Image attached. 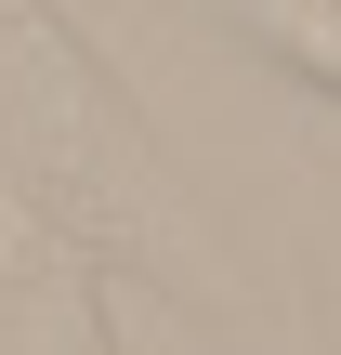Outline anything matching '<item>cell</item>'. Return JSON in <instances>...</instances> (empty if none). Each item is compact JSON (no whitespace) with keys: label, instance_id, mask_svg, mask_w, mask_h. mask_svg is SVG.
I'll list each match as a JSON object with an SVG mask.
<instances>
[{"label":"cell","instance_id":"7a4b0ae2","mask_svg":"<svg viewBox=\"0 0 341 355\" xmlns=\"http://www.w3.org/2000/svg\"><path fill=\"white\" fill-rule=\"evenodd\" d=\"M237 40H263L289 79H315V92H341V0H210Z\"/></svg>","mask_w":341,"mask_h":355},{"label":"cell","instance_id":"6da1fadb","mask_svg":"<svg viewBox=\"0 0 341 355\" xmlns=\"http://www.w3.org/2000/svg\"><path fill=\"white\" fill-rule=\"evenodd\" d=\"M0 355H105L92 277H79L66 224H53L26 184H0Z\"/></svg>","mask_w":341,"mask_h":355}]
</instances>
